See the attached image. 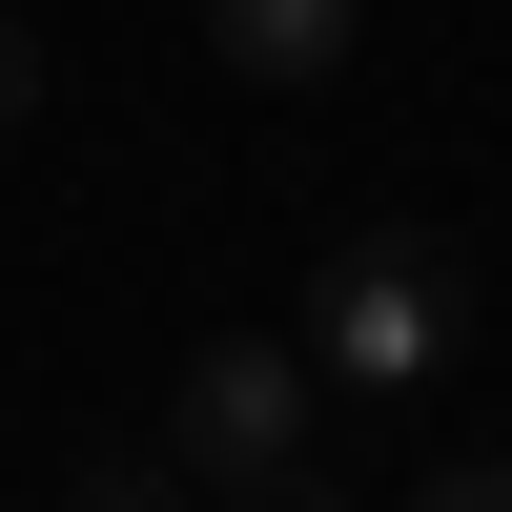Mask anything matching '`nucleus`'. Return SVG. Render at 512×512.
<instances>
[{
	"mask_svg": "<svg viewBox=\"0 0 512 512\" xmlns=\"http://www.w3.org/2000/svg\"><path fill=\"white\" fill-rule=\"evenodd\" d=\"M82 512H164V492H144V472H82Z\"/></svg>",
	"mask_w": 512,
	"mask_h": 512,
	"instance_id": "0eeeda50",
	"label": "nucleus"
},
{
	"mask_svg": "<svg viewBox=\"0 0 512 512\" xmlns=\"http://www.w3.org/2000/svg\"><path fill=\"white\" fill-rule=\"evenodd\" d=\"M164 431H185V472H287L308 451V349L287 328H205L164 369Z\"/></svg>",
	"mask_w": 512,
	"mask_h": 512,
	"instance_id": "f03ea898",
	"label": "nucleus"
},
{
	"mask_svg": "<svg viewBox=\"0 0 512 512\" xmlns=\"http://www.w3.org/2000/svg\"><path fill=\"white\" fill-rule=\"evenodd\" d=\"M410 512H512V472H431V492H410Z\"/></svg>",
	"mask_w": 512,
	"mask_h": 512,
	"instance_id": "39448f33",
	"label": "nucleus"
},
{
	"mask_svg": "<svg viewBox=\"0 0 512 512\" xmlns=\"http://www.w3.org/2000/svg\"><path fill=\"white\" fill-rule=\"evenodd\" d=\"M369 0H205V62L226 82H349Z\"/></svg>",
	"mask_w": 512,
	"mask_h": 512,
	"instance_id": "7ed1b4c3",
	"label": "nucleus"
},
{
	"mask_svg": "<svg viewBox=\"0 0 512 512\" xmlns=\"http://www.w3.org/2000/svg\"><path fill=\"white\" fill-rule=\"evenodd\" d=\"M226 512H349V492H328L308 451H287V472H226Z\"/></svg>",
	"mask_w": 512,
	"mask_h": 512,
	"instance_id": "20e7f679",
	"label": "nucleus"
},
{
	"mask_svg": "<svg viewBox=\"0 0 512 512\" xmlns=\"http://www.w3.org/2000/svg\"><path fill=\"white\" fill-rule=\"evenodd\" d=\"M21 103H41V41H21V21H0V123H21Z\"/></svg>",
	"mask_w": 512,
	"mask_h": 512,
	"instance_id": "423d86ee",
	"label": "nucleus"
},
{
	"mask_svg": "<svg viewBox=\"0 0 512 512\" xmlns=\"http://www.w3.org/2000/svg\"><path fill=\"white\" fill-rule=\"evenodd\" d=\"M472 349V287H451L431 226H349L308 287V390H431V369Z\"/></svg>",
	"mask_w": 512,
	"mask_h": 512,
	"instance_id": "f257e3e1",
	"label": "nucleus"
}]
</instances>
